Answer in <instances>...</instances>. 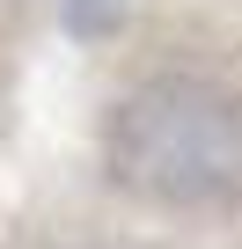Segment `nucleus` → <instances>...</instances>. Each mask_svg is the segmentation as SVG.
I'll return each instance as SVG.
<instances>
[{"mask_svg": "<svg viewBox=\"0 0 242 249\" xmlns=\"http://www.w3.org/2000/svg\"><path fill=\"white\" fill-rule=\"evenodd\" d=\"M103 169L169 213L242 205V103L198 73H147L103 117Z\"/></svg>", "mask_w": 242, "mask_h": 249, "instance_id": "f257e3e1", "label": "nucleus"}, {"mask_svg": "<svg viewBox=\"0 0 242 249\" xmlns=\"http://www.w3.org/2000/svg\"><path fill=\"white\" fill-rule=\"evenodd\" d=\"M132 8H140V0H59V15H66V30L74 37H117V30H125L132 22Z\"/></svg>", "mask_w": 242, "mask_h": 249, "instance_id": "f03ea898", "label": "nucleus"}, {"mask_svg": "<svg viewBox=\"0 0 242 249\" xmlns=\"http://www.w3.org/2000/svg\"><path fill=\"white\" fill-rule=\"evenodd\" d=\"M15 249H110V242H59V234H37V242H15Z\"/></svg>", "mask_w": 242, "mask_h": 249, "instance_id": "7ed1b4c3", "label": "nucleus"}]
</instances>
